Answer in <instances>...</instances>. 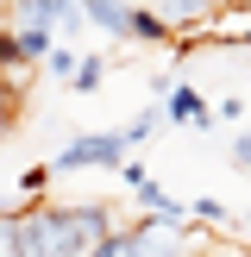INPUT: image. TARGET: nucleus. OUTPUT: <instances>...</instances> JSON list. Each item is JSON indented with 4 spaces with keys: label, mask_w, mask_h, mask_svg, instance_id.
<instances>
[{
    "label": "nucleus",
    "mask_w": 251,
    "mask_h": 257,
    "mask_svg": "<svg viewBox=\"0 0 251 257\" xmlns=\"http://www.w3.org/2000/svg\"><path fill=\"white\" fill-rule=\"evenodd\" d=\"M100 75H107V63H100V57H82V69H75V94H94V88H100Z\"/></svg>",
    "instance_id": "nucleus-9"
},
{
    "label": "nucleus",
    "mask_w": 251,
    "mask_h": 257,
    "mask_svg": "<svg viewBox=\"0 0 251 257\" xmlns=\"http://www.w3.org/2000/svg\"><path fill=\"white\" fill-rule=\"evenodd\" d=\"M188 213H195V220H207V226H226V201H213V195L188 201Z\"/></svg>",
    "instance_id": "nucleus-11"
},
{
    "label": "nucleus",
    "mask_w": 251,
    "mask_h": 257,
    "mask_svg": "<svg viewBox=\"0 0 251 257\" xmlns=\"http://www.w3.org/2000/svg\"><path fill=\"white\" fill-rule=\"evenodd\" d=\"M7 257H57L50 251V232H44V213L38 207H13L7 213Z\"/></svg>",
    "instance_id": "nucleus-3"
},
{
    "label": "nucleus",
    "mask_w": 251,
    "mask_h": 257,
    "mask_svg": "<svg viewBox=\"0 0 251 257\" xmlns=\"http://www.w3.org/2000/svg\"><path fill=\"white\" fill-rule=\"evenodd\" d=\"M157 119H163V107H157V113H138L132 125H119V132H126V145H145V138L157 132Z\"/></svg>",
    "instance_id": "nucleus-10"
},
{
    "label": "nucleus",
    "mask_w": 251,
    "mask_h": 257,
    "mask_svg": "<svg viewBox=\"0 0 251 257\" xmlns=\"http://www.w3.org/2000/svg\"><path fill=\"white\" fill-rule=\"evenodd\" d=\"M163 119H170V125H213L220 113H213V107H207V100H201L188 82H176L170 94H163Z\"/></svg>",
    "instance_id": "nucleus-4"
},
{
    "label": "nucleus",
    "mask_w": 251,
    "mask_h": 257,
    "mask_svg": "<svg viewBox=\"0 0 251 257\" xmlns=\"http://www.w3.org/2000/svg\"><path fill=\"white\" fill-rule=\"evenodd\" d=\"M226 7H238V13H251V0H226Z\"/></svg>",
    "instance_id": "nucleus-14"
},
{
    "label": "nucleus",
    "mask_w": 251,
    "mask_h": 257,
    "mask_svg": "<svg viewBox=\"0 0 251 257\" xmlns=\"http://www.w3.org/2000/svg\"><path fill=\"white\" fill-rule=\"evenodd\" d=\"M38 213H44V232H50V251H57V257H94L113 232H119V220H113V207H107V201L38 207Z\"/></svg>",
    "instance_id": "nucleus-1"
},
{
    "label": "nucleus",
    "mask_w": 251,
    "mask_h": 257,
    "mask_svg": "<svg viewBox=\"0 0 251 257\" xmlns=\"http://www.w3.org/2000/svg\"><path fill=\"white\" fill-rule=\"evenodd\" d=\"M82 13L113 38H132V0H82Z\"/></svg>",
    "instance_id": "nucleus-5"
},
{
    "label": "nucleus",
    "mask_w": 251,
    "mask_h": 257,
    "mask_svg": "<svg viewBox=\"0 0 251 257\" xmlns=\"http://www.w3.org/2000/svg\"><path fill=\"white\" fill-rule=\"evenodd\" d=\"M226 157H232V170H251V132H238V138H232V151H226Z\"/></svg>",
    "instance_id": "nucleus-12"
},
{
    "label": "nucleus",
    "mask_w": 251,
    "mask_h": 257,
    "mask_svg": "<svg viewBox=\"0 0 251 257\" xmlns=\"http://www.w3.org/2000/svg\"><path fill=\"white\" fill-rule=\"evenodd\" d=\"M119 182H126V188H132V195H138V188H145L151 176H145V163H119Z\"/></svg>",
    "instance_id": "nucleus-13"
},
{
    "label": "nucleus",
    "mask_w": 251,
    "mask_h": 257,
    "mask_svg": "<svg viewBox=\"0 0 251 257\" xmlns=\"http://www.w3.org/2000/svg\"><path fill=\"white\" fill-rule=\"evenodd\" d=\"M132 38H138V44H170L176 25H170V19H157L151 7H132Z\"/></svg>",
    "instance_id": "nucleus-6"
},
{
    "label": "nucleus",
    "mask_w": 251,
    "mask_h": 257,
    "mask_svg": "<svg viewBox=\"0 0 251 257\" xmlns=\"http://www.w3.org/2000/svg\"><path fill=\"white\" fill-rule=\"evenodd\" d=\"M50 176H57L50 163H32V170H19V182H13V188L25 195V207H38V195H44V182H50Z\"/></svg>",
    "instance_id": "nucleus-7"
},
{
    "label": "nucleus",
    "mask_w": 251,
    "mask_h": 257,
    "mask_svg": "<svg viewBox=\"0 0 251 257\" xmlns=\"http://www.w3.org/2000/svg\"><path fill=\"white\" fill-rule=\"evenodd\" d=\"M126 132H82V138H69V145L50 157V170L57 176H69V170H119V163H132L126 157Z\"/></svg>",
    "instance_id": "nucleus-2"
},
{
    "label": "nucleus",
    "mask_w": 251,
    "mask_h": 257,
    "mask_svg": "<svg viewBox=\"0 0 251 257\" xmlns=\"http://www.w3.org/2000/svg\"><path fill=\"white\" fill-rule=\"evenodd\" d=\"M94 257H145V245H138V232H132V226H119V232H113Z\"/></svg>",
    "instance_id": "nucleus-8"
}]
</instances>
